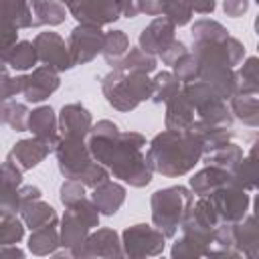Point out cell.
<instances>
[{"instance_id":"cell-1","label":"cell","mask_w":259,"mask_h":259,"mask_svg":"<svg viewBox=\"0 0 259 259\" xmlns=\"http://www.w3.org/2000/svg\"><path fill=\"white\" fill-rule=\"evenodd\" d=\"M146 138L138 132H119L115 138L89 136L87 148L91 158L134 188H144L152 182V168L144 154Z\"/></svg>"},{"instance_id":"cell-2","label":"cell","mask_w":259,"mask_h":259,"mask_svg":"<svg viewBox=\"0 0 259 259\" xmlns=\"http://www.w3.org/2000/svg\"><path fill=\"white\" fill-rule=\"evenodd\" d=\"M204 156L202 140L196 132H160L152 138L146 150V160L152 172L168 178L188 174Z\"/></svg>"},{"instance_id":"cell-3","label":"cell","mask_w":259,"mask_h":259,"mask_svg":"<svg viewBox=\"0 0 259 259\" xmlns=\"http://www.w3.org/2000/svg\"><path fill=\"white\" fill-rule=\"evenodd\" d=\"M192 202H194L192 192L182 184L156 190L150 198L154 227L166 239L174 237L180 231V225H182L184 217L188 214Z\"/></svg>"},{"instance_id":"cell-4","label":"cell","mask_w":259,"mask_h":259,"mask_svg":"<svg viewBox=\"0 0 259 259\" xmlns=\"http://www.w3.org/2000/svg\"><path fill=\"white\" fill-rule=\"evenodd\" d=\"M101 91L107 103L117 111H132L152 97V81L142 73H123L111 69L101 79Z\"/></svg>"},{"instance_id":"cell-5","label":"cell","mask_w":259,"mask_h":259,"mask_svg":"<svg viewBox=\"0 0 259 259\" xmlns=\"http://www.w3.org/2000/svg\"><path fill=\"white\" fill-rule=\"evenodd\" d=\"M93 227H99V212L89 198H83L67 206L65 214L61 217V227H59L61 245L73 251L89 237Z\"/></svg>"},{"instance_id":"cell-6","label":"cell","mask_w":259,"mask_h":259,"mask_svg":"<svg viewBox=\"0 0 259 259\" xmlns=\"http://www.w3.org/2000/svg\"><path fill=\"white\" fill-rule=\"evenodd\" d=\"M119 239H121V251L130 259L160 257L166 247V237L156 227L146 223L125 227Z\"/></svg>"},{"instance_id":"cell-7","label":"cell","mask_w":259,"mask_h":259,"mask_svg":"<svg viewBox=\"0 0 259 259\" xmlns=\"http://www.w3.org/2000/svg\"><path fill=\"white\" fill-rule=\"evenodd\" d=\"M55 156H57V166L65 176V180H79L81 174L95 162L91 158L85 140L59 138L55 144Z\"/></svg>"},{"instance_id":"cell-8","label":"cell","mask_w":259,"mask_h":259,"mask_svg":"<svg viewBox=\"0 0 259 259\" xmlns=\"http://www.w3.org/2000/svg\"><path fill=\"white\" fill-rule=\"evenodd\" d=\"M182 237L174 241L170 249V259H204L212 249V233L192 221L184 219L180 225Z\"/></svg>"},{"instance_id":"cell-9","label":"cell","mask_w":259,"mask_h":259,"mask_svg":"<svg viewBox=\"0 0 259 259\" xmlns=\"http://www.w3.org/2000/svg\"><path fill=\"white\" fill-rule=\"evenodd\" d=\"M212 206H214V212L219 217L221 223H229V225H235L239 221H243L247 214H249V206H251V198L249 194L237 186L235 182L229 184V186H223L219 188L217 192H212L210 196H206Z\"/></svg>"},{"instance_id":"cell-10","label":"cell","mask_w":259,"mask_h":259,"mask_svg":"<svg viewBox=\"0 0 259 259\" xmlns=\"http://www.w3.org/2000/svg\"><path fill=\"white\" fill-rule=\"evenodd\" d=\"M67 12L79 22L87 26L101 28L105 24H111L121 18V2L111 0H81V2H69L65 4Z\"/></svg>"},{"instance_id":"cell-11","label":"cell","mask_w":259,"mask_h":259,"mask_svg":"<svg viewBox=\"0 0 259 259\" xmlns=\"http://www.w3.org/2000/svg\"><path fill=\"white\" fill-rule=\"evenodd\" d=\"M121 253V239L117 231L109 227H101L89 233V237L79 247L69 251L73 259H113Z\"/></svg>"},{"instance_id":"cell-12","label":"cell","mask_w":259,"mask_h":259,"mask_svg":"<svg viewBox=\"0 0 259 259\" xmlns=\"http://www.w3.org/2000/svg\"><path fill=\"white\" fill-rule=\"evenodd\" d=\"M103 38H105V32H101V28L77 24L71 30L69 40H67V49H69L73 67L93 61L103 49Z\"/></svg>"},{"instance_id":"cell-13","label":"cell","mask_w":259,"mask_h":259,"mask_svg":"<svg viewBox=\"0 0 259 259\" xmlns=\"http://www.w3.org/2000/svg\"><path fill=\"white\" fill-rule=\"evenodd\" d=\"M32 47H34L38 63H42L45 67H49L57 73L69 71L73 67L67 42L57 32H51V30L49 32H38L32 40Z\"/></svg>"},{"instance_id":"cell-14","label":"cell","mask_w":259,"mask_h":259,"mask_svg":"<svg viewBox=\"0 0 259 259\" xmlns=\"http://www.w3.org/2000/svg\"><path fill=\"white\" fill-rule=\"evenodd\" d=\"M61 85L57 71L49 67H34L30 75H22V95L28 103H40L53 95Z\"/></svg>"},{"instance_id":"cell-15","label":"cell","mask_w":259,"mask_h":259,"mask_svg":"<svg viewBox=\"0 0 259 259\" xmlns=\"http://www.w3.org/2000/svg\"><path fill=\"white\" fill-rule=\"evenodd\" d=\"M57 125L61 132L59 138L85 140L91 134L93 119H91V113L81 103H67V105H63V109L57 117Z\"/></svg>"},{"instance_id":"cell-16","label":"cell","mask_w":259,"mask_h":259,"mask_svg":"<svg viewBox=\"0 0 259 259\" xmlns=\"http://www.w3.org/2000/svg\"><path fill=\"white\" fill-rule=\"evenodd\" d=\"M176 26L164 18V16H158L154 18L142 32H140V38H138V49H142L146 55L150 57H156L160 55L174 38H176Z\"/></svg>"},{"instance_id":"cell-17","label":"cell","mask_w":259,"mask_h":259,"mask_svg":"<svg viewBox=\"0 0 259 259\" xmlns=\"http://www.w3.org/2000/svg\"><path fill=\"white\" fill-rule=\"evenodd\" d=\"M55 148L38 138H24V140H18L12 150L8 152L6 160L12 162L16 168H20L22 172L24 170H32L36 168Z\"/></svg>"},{"instance_id":"cell-18","label":"cell","mask_w":259,"mask_h":259,"mask_svg":"<svg viewBox=\"0 0 259 259\" xmlns=\"http://www.w3.org/2000/svg\"><path fill=\"white\" fill-rule=\"evenodd\" d=\"M233 251L243 259H259V235L253 214H247L243 221L233 225Z\"/></svg>"},{"instance_id":"cell-19","label":"cell","mask_w":259,"mask_h":259,"mask_svg":"<svg viewBox=\"0 0 259 259\" xmlns=\"http://www.w3.org/2000/svg\"><path fill=\"white\" fill-rule=\"evenodd\" d=\"M233 174L231 172H225L221 168H214V166H206L202 170H198L192 178H190V192L192 196H198V198H206L210 196L212 192H217L219 188L223 186H229L233 184Z\"/></svg>"},{"instance_id":"cell-20","label":"cell","mask_w":259,"mask_h":259,"mask_svg":"<svg viewBox=\"0 0 259 259\" xmlns=\"http://www.w3.org/2000/svg\"><path fill=\"white\" fill-rule=\"evenodd\" d=\"M26 130L32 132V138H38L55 148V144L59 140V125H57V115H55L53 107L40 105V107L32 109L28 113Z\"/></svg>"},{"instance_id":"cell-21","label":"cell","mask_w":259,"mask_h":259,"mask_svg":"<svg viewBox=\"0 0 259 259\" xmlns=\"http://www.w3.org/2000/svg\"><path fill=\"white\" fill-rule=\"evenodd\" d=\"M89 200L95 204V208H97L99 214L113 217L123 206V202H125V186H121L119 182L107 180L105 184L93 188Z\"/></svg>"},{"instance_id":"cell-22","label":"cell","mask_w":259,"mask_h":259,"mask_svg":"<svg viewBox=\"0 0 259 259\" xmlns=\"http://www.w3.org/2000/svg\"><path fill=\"white\" fill-rule=\"evenodd\" d=\"M194 113L196 111L192 109V105L186 101V97L182 93L174 95L166 103V117H164L166 130L168 132H188L196 121Z\"/></svg>"},{"instance_id":"cell-23","label":"cell","mask_w":259,"mask_h":259,"mask_svg":"<svg viewBox=\"0 0 259 259\" xmlns=\"http://www.w3.org/2000/svg\"><path fill=\"white\" fill-rule=\"evenodd\" d=\"M20 219H22L24 227H28L30 231H36V229H42L49 225H57V221H59L55 208L49 202H45L42 198L20 206Z\"/></svg>"},{"instance_id":"cell-24","label":"cell","mask_w":259,"mask_h":259,"mask_svg":"<svg viewBox=\"0 0 259 259\" xmlns=\"http://www.w3.org/2000/svg\"><path fill=\"white\" fill-rule=\"evenodd\" d=\"M61 247V239H59V229L57 225H49L42 229L32 231V235L28 237V251L34 257H47L57 253V249Z\"/></svg>"},{"instance_id":"cell-25","label":"cell","mask_w":259,"mask_h":259,"mask_svg":"<svg viewBox=\"0 0 259 259\" xmlns=\"http://www.w3.org/2000/svg\"><path fill=\"white\" fill-rule=\"evenodd\" d=\"M229 103H231L229 111L233 117H237L239 121H243L249 127L259 125V99H257V95L237 93L229 99Z\"/></svg>"},{"instance_id":"cell-26","label":"cell","mask_w":259,"mask_h":259,"mask_svg":"<svg viewBox=\"0 0 259 259\" xmlns=\"http://www.w3.org/2000/svg\"><path fill=\"white\" fill-rule=\"evenodd\" d=\"M192 132L198 134V138L202 140V146H204V154L229 144L233 140V130L231 127H223V125H210V123H204L200 119L194 121V125L190 127Z\"/></svg>"},{"instance_id":"cell-27","label":"cell","mask_w":259,"mask_h":259,"mask_svg":"<svg viewBox=\"0 0 259 259\" xmlns=\"http://www.w3.org/2000/svg\"><path fill=\"white\" fill-rule=\"evenodd\" d=\"M243 156H245L243 154V148L237 146V144H233V142H229V144H225V146H221V148L204 154L202 158H204L206 166H214V168H221V170L233 174L235 168L239 166V162L243 160Z\"/></svg>"},{"instance_id":"cell-28","label":"cell","mask_w":259,"mask_h":259,"mask_svg":"<svg viewBox=\"0 0 259 259\" xmlns=\"http://www.w3.org/2000/svg\"><path fill=\"white\" fill-rule=\"evenodd\" d=\"M32 20L34 26H59L67 18V6L61 2H32Z\"/></svg>"},{"instance_id":"cell-29","label":"cell","mask_w":259,"mask_h":259,"mask_svg":"<svg viewBox=\"0 0 259 259\" xmlns=\"http://www.w3.org/2000/svg\"><path fill=\"white\" fill-rule=\"evenodd\" d=\"M158 67V61L156 57H150L146 55L142 49L138 47H130V51L125 53V57L113 67V69H119L123 73H142V75H150L154 73Z\"/></svg>"},{"instance_id":"cell-30","label":"cell","mask_w":259,"mask_h":259,"mask_svg":"<svg viewBox=\"0 0 259 259\" xmlns=\"http://www.w3.org/2000/svg\"><path fill=\"white\" fill-rule=\"evenodd\" d=\"M127 51H130V38H127V34L123 30H109V32H105L101 55H103L107 65L115 67L125 57Z\"/></svg>"},{"instance_id":"cell-31","label":"cell","mask_w":259,"mask_h":259,"mask_svg":"<svg viewBox=\"0 0 259 259\" xmlns=\"http://www.w3.org/2000/svg\"><path fill=\"white\" fill-rule=\"evenodd\" d=\"M4 63L6 67L14 69V71H28V69H34V65L38 63L36 59V53H34V47L30 40H18L10 51L8 55L4 57Z\"/></svg>"},{"instance_id":"cell-32","label":"cell","mask_w":259,"mask_h":259,"mask_svg":"<svg viewBox=\"0 0 259 259\" xmlns=\"http://www.w3.org/2000/svg\"><path fill=\"white\" fill-rule=\"evenodd\" d=\"M235 77H237V93L257 95V91H259V59L257 57H249L235 71Z\"/></svg>"},{"instance_id":"cell-33","label":"cell","mask_w":259,"mask_h":259,"mask_svg":"<svg viewBox=\"0 0 259 259\" xmlns=\"http://www.w3.org/2000/svg\"><path fill=\"white\" fill-rule=\"evenodd\" d=\"M152 81V101L156 103H168L174 95L180 93L182 89V83L174 77L172 71H162V73H156Z\"/></svg>"},{"instance_id":"cell-34","label":"cell","mask_w":259,"mask_h":259,"mask_svg":"<svg viewBox=\"0 0 259 259\" xmlns=\"http://www.w3.org/2000/svg\"><path fill=\"white\" fill-rule=\"evenodd\" d=\"M0 14L10 24H14L18 30L20 28H32L34 26L30 4H26L22 0H2L0 2Z\"/></svg>"},{"instance_id":"cell-35","label":"cell","mask_w":259,"mask_h":259,"mask_svg":"<svg viewBox=\"0 0 259 259\" xmlns=\"http://www.w3.org/2000/svg\"><path fill=\"white\" fill-rule=\"evenodd\" d=\"M233 180L245 192H249V190L255 188V184H257V152H255V146L251 148V152L247 156H243V160L235 168Z\"/></svg>"},{"instance_id":"cell-36","label":"cell","mask_w":259,"mask_h":259,"mask_svg":"<svg viewBox=\"0 0 259 259\" xmlns=\"http://www.w3.org/2000/svg\"><path fill=\"white\" fill-rule=\"evenodd\" d=\"M192 40L194 42H223L229 36V30L210 18H200L192 24Z\"/></svg>"},{"instance_id":"cell-37","label":"cell","mask_w":259,"mask_h":259,"mask_svg":"<svg viewBox=\"0 0 259 259\" xmlns=\"http://www.w3.org/2000/svg\"><path fill=\"white\" fill-rule=\"evenodd\" d=\"M198 119L210 125H223V127H231L233 125V115L227 107V103L223 99H214L210 103H206L204 107H200L196 111Z\"/></svg>"},{"instance_id":"cell-38","label":"cell","mask_w":259,"mask_h":259,"mask_svg":"<svg viewBox=\"0 0 259 259\" xmlns=\"http://www.w3.org/2000/svg\"><path fill=\"white\" fill-rule=\"evenodd\" d=\"M24 237V223L16 217L0 219V247L16 245Z\"/></svg>"},{"instance_id":"cell-39","label":"cell","mask_w":259,"mask_h":259,"mask_svg":"<svg viewBox=\"0 0 259 259\" xmlns=\"http://www.w3.org/2000/svg\"><path fill=\"white\" fill-rule=\"evenodd\" d=\"M192 8H190V4H186V2H164V12H162V16L164 18H168L174 26H184V24H188L190 20H192Z\"/></svg>"},{"instance_id":"cell-40","label":"cell","mask_w":259,"mask_h":259,"mask_svg":"<svg viewBox=\"0 0 259 259\" xmlns=\"http://www.w3.org/2000/svg\"><path fill=\"white\" fill-rule=\"evenodd\" d=\"M174 77L184 85V83H190V81H196L198 79V61L192 53H186L174 67Z\"/></svg>"},{"instance_id":"cell-41","label":"cell","mask_w":259,"mask_h":259,"mask_svg":"<svg viewBox=\"0 0 259 259\" xmlns=\"http://www.w3.org/2000/svg\"><path fill=\"white\" fill-rule=\"evenodd\" d=\"M16 212H20L18 188H14V186H2L0 188V219L16 217Z\"/></svg>"},{"instance_id":"cell-42","label":"cell","mask_w":259,"mask_h":259,"mask_svg":"<svg viewBox=\"0 0 259 259\" xmlns=\"http://www.w3.org/2000/svg\"><path fill=\"white\" fill-rule=\"evenodd\" d=\"M59 198H61V202L67 208V206H71V204L87 198L85 196V186L79 180H65L61 184V188H59Z\"/></svg>"},{"instance_id":"cell-43","label":"cell","mask_w":259,"mask_h":259,"mask_svg":"<svg viewBox=\"0 0 259 259\" xmlns=\"http://www.w3.org/2000/svg\"><path fill=\"white\" fill-rule=\"evenodd\" d=\"M109 180V170L107 168H103L101 164H97V162H93L83 174H81V178H79V182L85 186V188H97V186H101V184H105Z\"/></svg>"},{"instance_id":"cell-44","label":"cell","mask_w":259,"mask_h":259,"mask_svg":"<svg viewBox=\"0 0 259 259\" xmlns=\"http://www.w3.org/2000/svg\"><path fill=\"white\" fill-rule=\"evenodd\" d=\"M28 107L24 103H8V119L6 123L14 130V132H26V123H28Z\"/></svg>"},{"instance_id":"cell-45","label":"cell","mask_w":259,"mask_h":259,"mask_svg":"<svg viewBox=\"0 0 259 259\" xmlns=\"http://www.w3.org/2000/svg\"><path fill=\"white\" fill-rule=\"evenodd\" d=\"M18 28L14 24H10L2 14H0V59L4 61V57L8 55V51L18 42Z\"/></svg>"},{"instance_id":"cell-46","label":"cell","mask_w":259,"mask_h":259,"mask_svg":"<svg viewBox=\"0 0 259 259\" xmlns=\"http://www.w3.org/2000/svg\"><path fill=\"white\" fill-rule=\"evenodd\" d=\"M2 186H14V188L22 186V170L16 168L8 160H4V164H0V188Z\"/></svg>"},{"instance_id":"cell-47","label":"cell","mask_w":259,"mask_h":259,"mask_svg":"<svg viewBox=\"0 0 259 259\" xmlns=\"http://www.w3.org/2000/svg\"><path fill=\"white\" fill-rule=\"evenodd\" d=\"M188 53V49H186V45L182 42V40H178V38H174L158 57H160V61L164 63V65H168V67H174L184 55Z\"/></svg>"},{"instance_id":"cell-48","label":"cell","mask_w":259,"mask_h":259,"mask_svg":"<svg viewBox=\"0 0 259 259\" xmlns=\"http://www.w3.org/2000/svg\"><path fill=\"white\" fill-rule=\"evenodd\" d=\"M22 93V75L10 77L8 73L0 75V101H8L10 97Z\"/></svg>"},{"instance_id":"cell-49","label":"cell","mask_w":259,"mask_h":259,"mask_svg":"<svg viewBox=\"0 0 259 259\" xmlns=\"http://www.w3.org/2000/svg\"><path fill=\"white\" fill-rule=\"evenodd\" d=\"M119 132H121V130L117 127V123H113V121H109V119H101V121L93 123L89 136H93V138H115Z\"/></svg>"},{"instance_id":"cell-50","label":"cell","mask_w":259,"mask_h":259,"mask_svg":"<svg viewBox=\"0 0 259 259\" xmlns=\"http://www.w3.org/2000/svg\"><path fill=\"white\" fill-rule=\"evenodd\" d=\"M247 8H249V2H247V0H225V2H223V10H225V14L231 16V18L243 16V14L247 12Z\"/></svg>"},{"instance_id":"cell-51","label":"cell","mask_w":259,"mask_h":259,"mask_svg":"<svg viewBox=\"0 0 259 259\" xmlns=\"http://www.w3.org/2000/svg\"><path fill=\"white\" fill-rule=\"evenodd\" d=\"M18 200H20V206L34 202V200H40V188L32 186V184H22L18 188Z\"/></svg>"},{"instance_id":"cell-52","label":"cell","mask_w":259,"mask_h":259,"mask_svg":"<svg viewBox=\"0 0 259 259\" xmlns=\"http://www.w3.org/2000/svg\"><path fill=\"white\" fill-rule=\"evenodd\" d=\"M138 12L148 14V16H162L164 12V2L160 0H146V2H138Z\"/></svg>"},{"instance_id":"cell-53","label":"cell","mask_w":259,"mask_h":259,"mask_svg":"<svg viewBox=\"0 0 259 259\" xmlns=\"http://www.w3.org/2000/svg\"><path fill=\"white\" fill-rule=\"evenodd\" d=\"M204 259H243V257L233 249H210Z\"/></svg>"},{"instance_id":"cell-54","label":"cell","mask_w":259,"mask_h":259,"mask_svg":"<svg viewBox=\"0 0 259 259\" xmlns=\"http://www.w3.org/2000/svg\"><path fill=\"white\" fill-rule=\"evenodd\" d=\"M0 259H24V251L18 245L0 247Z\"/></svg>"},{"instance_id":"cell-55","label":"cell","mask_w":259,"mask_h":259,"mask_svg":"<svg viewBox=\"0 0 259 259\" xmlns=\"http://www.w3.org/2000/svg\"><path fill=\"white\" fill-rule=\"evenodd\" d=\"M138 2H121V16H127V18H134L138 16Z\"/></svg>"},{"instance_id":"cell-56","label":"cell","mask_w":259,"mask_h":259,"mask_svg":"<svg viewBox=\"0 0 259 259\" xmlns=\"http://www.w3.org/2000/svg\"><path fill=\"white\" fill-rule=\"evenodd\" d=\"M190 8H192V12H198V14H210L217 8V4L210 0V2H204V4H190Z\"/></svg>"},{"instance_id":"cell-57","label":"cell","mask_w":259,"mask_h":259,"mask_svg":"<svg viewBox=\"0 0 259 259\" xmlns=\"http://www.w3.org/2000/svg\"><path fill=\"white\" fill-rule=\"evenodd\" d=\"M6 119H8V103L0 101V125H4Z\"/></svg>"},{"instance_id":"cell-58","label":"cell","mask_w":259,"mask_h":259,"mask_svg":"<svg viewBox=\"0 0 259 259\" xmlns=\"http://www.w3.org/2000/svg\"><path fill=\"white\" fill-rule=\"evenodd\" d=\"M51 259H73L71 255H67V253H53V257Z\"/></svg>"},{"instance_id":"cell-59","label":"cell","mask_w":259,"mask_h":259,"mask_svg":"<svg viewBox=\"0 0 259 259\" xmlns=\"http://www.w3.org/2000/svg\"><path fill=\"white\" fill-rule=\"evenodd\" d=\"M2 73H8V67H6V63L0 59V75H2Z\"/></svg>"},{"instance_id":"cell-60","label":"cell","mask_w":259,"mask_h":259,"mask_svg":"<svg viewBox=\"0 0 259 259\" xmlns=\"http://www.w3.org/2000/svg\"><path fill=\"white\" fill-rule=\"evenodd\" d=\"M113 259H130V257H125V255L121 253V255H117V257H113Z\"/></svg>"},{"instance_id":"cell-61","label":"cell","mask_w":259,"mask_h":259,"mask_svg":"<svg viewBox=\"0 0 259 259\" xmlns=\"http://www.w3.org/2000/svg\"><path fill=\"white\" fill-rule=\"evenodd\" d=\"M162 259H164V257H162Z\"/></svg>"}]
</instances>
